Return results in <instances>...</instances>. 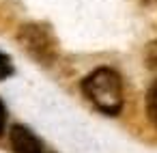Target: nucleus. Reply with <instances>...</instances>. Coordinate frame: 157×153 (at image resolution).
I'll return each mask as SVG.
<instances>
[{
	"label": "nucleus",
	"instance_id": "39448f33",
	"mask_svg": "<svg viewBox=\"0 0 157 153\" xmlns=\"http://www.w3.org/2000/svg\"><path fill=\"white\" fill-rule=\"evenodd\" d=\"M9 76H13V63L7 54L0 52V80H7Z\"/></svg>",
	"mask_w": 157,
	"mask_h": 153
},
{
	"label": "nucleus",
	"instance_id": "423d86ee",
	"mask_svg": "<svg viewBox=\"0 0 157 153\" xmlns=\"http://www.w3.org/2000/svg\"><path fill=\"white\" fill-rule=\"evenodd\" d=\"M5 125H7V108H5L2 99H0V136L5 131Z\"/></svg>",
	"mask_w": 157,
	"mask_h": 153
},
{
	"label": "nucleus",
	"instance_id": "20e7f679",
	"mask_svg": "<svg viewBox=\"0 0 157 153\" xmlns=\"http://www.w3.org/2000/svg\"><path fill=\"white\" fill-rule=\"evenodd\" d=\"M146 110H148L151 123L157 127V80L153 82V86H151V91H148V97H146Z\"/></svg>",
	"mask_w": 157,
	"mask_h": 153
},
{
	"label": "nucleus",
	"instance_id": "7ed1b4c3",
	"mask_svg": "<svg viewBox=\"0 0 157 153\" xmlns=\"http://www.w3.org/2000/svg\"><path fill=\"white\" fill-rule=\"evenodd\" d=\"M9 140L15 153H45L43 142L26 125H13L9 131Z\"/></svg>",
	"mask_w": 157,
	"mask_h": 153
},
{
	"label": "nucleus",
	"instance_id": "f257e3e1",
	"mask_svg": "<svg viewBox=\"0 0 157 153\" xmlns=\"http://www.w3.org/2000/svg\"><path fill=\"white\" fill-rule=\"evenodd\" d=\"M84 97L103 114H118L123 110V80L116 69L112 67H97L82 80Z\"/></svg>",
	"mask_w": 157,
	"mask_h": 153
},
{
	"label": "nucleus",
	"instance_id": "0eeeda50",
	"mask_svg": "<svg viewBox=\"0 0 157 153\" xmlns=\"http://www.w3.org/2000/svg\"><path fill=\"white\" fill-rule=\"evenodd\" d=\"M140 2H155V0H140Z\"/></svg>",
	"mask_w": 157,
	"mask_h": 153
},
{
	"label": "nucleus",
	"instance_id": "f03ea898",
	"mask_svg": "<svg viewBox=\"0 0 157 153\" xmlns=\"http://www.w3.org/2000/svg\"><path fill=\"white\" fill-rule=\"evenodd\" d=\"M17 41L24 45V50L39 63L50 65L56 56V43L52 33L43 24H26L20 28Z\"/></svg>",
	"mask_w": 157,
	"mask_h": 153
}]
</instances>
